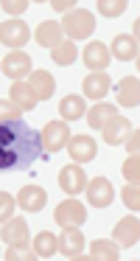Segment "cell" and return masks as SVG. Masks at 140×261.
<instances>
[{"instance_id":"f546056e","label":"cell","mask_w":140,"mask_h":261,"mask_svg":"<svg viewBox=\"0 0 140 261\" xmlns=\"http://www.w3.org/2000/svg\"><path fill=\"white\" fill-rule=\"evenodd\" d=\"M14 205H17V199L11 197V194L0 191V222L11 219V214H14Z\"/></svg>"},{"instance_id":"8992f818","label":"cell","mask_w":140,"mask_h":261,"mask_svg":"<svg viewBox=\"0 0 140 261\" xmlns=\"http://www.w3.org/2000/svg\"><path fill=\"white\" fill-rule=\"evenodd\" d=\"M28 37H31V31H28L25 20H6V23L0 25V42L9 45L11 51H22Z\"/></svg>"},{"instance_id":"2e32d148","label":"cell","mask_w":140,"mask_h":261,"mask_svg":"<svg viewBox=\"0 0 140 261\" xmlns=\"http://www.w3.org/2000/svg\"><path fill=\"white\" fill-rule=\"evenodd\" d=\"M9 101L14 104L20 113H31L34 107H37V96H34V90L28 87V82H14V85L9 87Z\"/></svg>"},{"instance_id":"6da1fadb","label":"cell","mask_w":140,"mask_h":261,"mask_svg":"<svg viewBox=\"0 0 140 261\" xmlns=\"http://www.w3.org/2000/svg\"><path fill=\"white\" fill-rule=\"evenodd\" d=\"M42 154L39 132L22 118L0 121V171H28Z\"/></svg>"},{"instance_id":"ffe728a7","label":"cell","mask_w":140,"mask_h":261,"mask_svg":"<svg viewBox=\"0 0 140 261\" xmlns=\"http://www.w3.org/2000/svg\"><path fill=\"white\" fill-rule=\"evenodd\" d=\"M118 93V104L121 107H137L140 104V82L137 76H126V79H121V85L115 87Z\"/></svg>"},{"instance_id":"d6986e66","label":"cell","mask_w":140,"mask_h":261,"mask_svg":"<svg viewBox=\"0 0 140 261\" xmlns=\"http://www.w3.org/2000/svg\"><path fill=\"white\" fill-rule=\"evenodd\" d=\"M109 57L121 59V62H132V59H137V37H129V34H118L115 40H112Z\"/></svg>"},{"instance_id":"ba28073f","label":"cell","mask_w":140,"mask_h":261,"mask_svg":"<svg viewBox=\"0 0 140 261\" xmlns=\"http://www.w3.org/2000/svg\"><path fill=\"white\" fill-rule=\"evenodd\" d=\"M59 188L67 194V197H76V194H81L84 188H87V174H84L81 166H65V169L59 171Z\"/></svg>"},{"instance_id":"7402d4cb","label":"cell","mask_w":140,"mask_h":261,"mask_svg":"<svg viewBox=\"0 0 140 261\" xmlns=\"http://www.w3.org/2000/svg\"><path fill=\"white\" fill-rule=\"evenodd\" d=\"M59 250V236H53L50 230H42L34 236V255L37 258H50Z\"/></svg>"},{"instance_id":"e0dca14e","label":"cell","mask_w":140,"mask_h":261,"mask_svg":"<svg viewBox=\"0 0 140 261\" xmlns=\"http://www.w3.org/2000/svg\"><path fill=\"white\" fill-rule=\"evenodd\" d=\"M132 132V124H129V118H123V115H115V118L106 121V126L101 129V138H104V143H109V146H118V143L126 141V135Z\"/></svg>"},{"instance_id":"9a60e30c","label":"cell","mask_w":140,"mask_h":261,"mask_svg":"<svg viewBox=\"0 0 140 261\" xmlns=\"http://www.w3.org/2000/svg\"><path fill=\"white\" fill-rule=\"evenodd\" d=\"M28 87L34 90L37 101H48V98L56 93V79L48 73V70H31V76H28Z\"/></svg>"},{"instance_id":"5b68a950","label":"cell","mask_w":140,"mask_h":261,"mask_svg":"<svg viewBox=\"0 0 140 261\" xmlns=\"http://www.w3.org/2000/svg\"><path fill=\"white\" fill-rule=\"evenodd\" d=\"M31 65L34 62L25 51H11V54H6L3 62H0V73L14 79V82H22V76H31Z\"/></svg>"},{"instance_id":"836d02e7","label":"cell","mask_w":140,"mask_h":261,"mask_svg":"<svg viewBox=\"0 0 140 261\" xmlns=\"http://www.w3.org/2000/svg\"><path fill=\"white\" fill-rule=\"evenodd\" d=\"M123 143H126L129 154H137V152H140V132H137V129H134V132H129V135H126V141H123Z\"/></svg>"},{"instance_id":"d6a6232c","label":"cell","mask_w":140,"mask_h":261,"mask_svg":"<svg viewBox=\"0 0 140 261\" xmlns=\"http://www.w3.org/2000/svg\"><path fill=\"white\" fill-rule=\"evenodd\" d=\"M11 118H20V110L9 98H0V121H11Z\"/></svg>"},{"instance_id":"9c48e42d","label":"cell","mask_w":140,"mask_h":261,"mask_svg":"<svg viewBox=\"0 0 140 261\" xmlns=\"http://www.w3.org/2000/svg\"><path fill=\"white\" fill-rule=\"evenodd\" d=\"M87 199L93 208H106V205L112 202V197H115V188H112V182L106 180V177H95V180L87 182Z\"/></svg>"},{"instance_id":"5bb4252c","label":"cell","mask_w":140,"mask_h":261,"mask_svg":"<svg viewBox=\"0 0 140 261\" xmlns=\"http://www.w3.org/2000/svg\"><path fill=\"white\" fill-rule=\"evenodd\" d=\"M67 152H70V158L76 163H90L98 154V146H95V141L90 135H76L67 141Z\"/></svg>"},{"instance_id":"f1b7e54d","label":"cell","mask_w":140,"mask_h":261,"mask_svg":"<svg viewBox=\"0 0 140 261\" xmlns=\"http://www.w3.org/2000/svg\"><path fill=\"white\" fill-rule=\"evenodd\" d=\"M98 12L104 14V17H118V14L126 12V3H123V0H115V3H109V0H101V3H98Z\"/></svg>"},{"instance_id":"d4e9b609","label":"cell","mask_w":140,"mask_h":261,"mask_svg":"<svg viewBox=\"0 0 140 261\" xmlns=\"http://www.w3.org/2000/svg\"><path fill=\"white\" fill-rule=\"evenodd\" d=\"M78 57L76 51V42L70 40H62L56 48H50V59H53V65H62V68H67V65H73Z\"/></svg>"},{"instance_id":"484cf974","label":"cell","mask_w":140,"mask_h":261,"mask_svg":"<svg viewBox=\"0 0 140 261\" xmlns=\"http://www.w3.org/2000/svg\"><path fill=\"white\" fill-rule=\"evenodd\" d=\"M93 261H115L118 258V244H112L109 239H98V242L90 244V255Z\"/></svg>"},{"instance_id":"4fadbf2b","label":"cell","mask_w":140,"mask_h":261,"mask_svg":"<svg viewBox=\"0 0 140 261\" xmlns=\"http://www.w3.org/2000/svg\"><path fill=\"white\" fill-rule=\"evenodd\" d=\"M84 233L78 227H65L59 236V253L65 258H81V250H84Z\"/></svg>"},{"instance_id":"ac0fdd59","label":"cell","mask_w":140,"mask_h":261,"mask_svg":"<svg viewBox=\"0 0 140 261\" xmlns=\"http://www.w3.org/2000/svg\"><path fill=\"white\" fill-rule=\"evenodd\" d=\"M81 87H84V96L87 98L101 101V98L112 90V82H109V76H106V70H101V73H87V79H84Z\"/></svg>"},{"instance_id":"3957f363","label":"cell","mask_w":140,"mask_h":261,"mask_svg":"<svg viewBox=\"0 0 140 261\" xmlns=\"http://www.w3.org/2000/svg\"><path fill=\"white\" fill-rule=\"evenodd\" d=\"M53 219H56V225H62V227H81L84 222H87V208H84V202H78V199H65V202L56 205Z\"/></svg>"},{"instance_id":"4316f807","label":"cell","mask_w":140,"mask_h":261,"mask_svg":"<svg viewBox=\"0 0 140 261\" xmlns=\"http://www.w3.org/2000/svg\"><path fill=\"white\" fill-rule=\"evenodd\" d=\"M121 197H123V205L137 214V208H140V188L132 186V182H126V188L121 191Z\"/></svg>"},{"instance_id":"52a82bcc","label":"cell","mask_w":140,"mask_h":261,"mask_svg":"<svg viewBox=\"0 0 140 261\" xmlns=\"http://www.w3.org/2000/svg\"><path fill=\"white\" fill-rule=\"evenodd\" d=\"M0 239H3L6 244H11V247H25L28 244V222L22 219V216H11V219L3 222V227H0Z\"/></svg>"},{"instance_id":"e575fe53","label":"cell","mask_w":140,"mask_h":261,"mask_svg":"<svg viewBox=\"0 0 140 261\" xmlns=\"http://www.w3.org/2000/svg\"><path fill=\"white\" fill-rule=\"evenodd\" d=\"M50 6H53L56 12H67V14H70V12H76V0H67V3H65V0H56V3H50Z\"/></svg>"},{"instance_id":"cb8c5ba5","label":"cell","mask_w":140,"mask_h":261,"mask_svg":"<svg viewBox=\"0 0 140 261\" xmlns=\"http://www.w3.org/2000/svg\"><path fill=\"white\" fill-rule=\"evenodd\" d=\"M115 107L112 104H106V101H98L95 107H90V115H87V121H90V129H104L106 126V121L109 118H115Z\"/></svg>"},{"instance_id":"7a4b0ae2","label":"cell","mask_w":140,"mask_h":261,"mask_svg":"<svg viewBox=\"0 0 140 261\" xmlns=\"http://www.w3.org/2000/svg\"><path fill=\"white\" fill-rule=\"evenodd\" d=\"M59 29L62 34H67V40H90V34L95 31V17L84 9H76L62 20Z\"/></svg>"},{"instance_id":"4dcf8cb0","label":"cell","mask_w":140,"mask_h":261,"mask_svg":"<svg viewBox=\"0 0 140 261\" xmlns=\"http://www.w3.org/2000/svg\"><path fill=\"white\" fill-rule=\"evenodd\" d=\"M25 9H28L25 0H3V12H9L14 20L20 17V14H25Z\"/></svg>"},{"instance_id":"8fae6325","label":"cell","mask_w":140,"mask_h":261,"mask_svg":"<svg viewBox=\"0 0 140 261\" xmlns=\"http://www.w3.org/2000/svg\"><path fill=\"white\" fill-rule=\"evenodd\" d=\"M112 239H115L118 247H134L140 239V222L137 216H126V219H121L115 225V230H112Z\"/></svg>"},{"instance_id":"603a6c76","label":"cell","mask_w":140,"mask_h":261,"mask_svg":"<svg viewBox=\"0 0 140 261\" xmlns=\"http://www.w3.org/2000/svg\"><path fill=\"white\" fill-rule=\"evenodd\" d=\"M84 110H87V104H84V96H65L59 101V113L65 121H78L84 118Z\"/></svg>"},{"instance_id":"30bf717a","label":"cell","mask_w":140,"mask_h":261,"mask_svg":"<svg viewBox=\"0 0 140 261\" xmlns=\"http://www.w3.org/2000/svg\"><path fill=\"white\" fill-rule=\"evenodd\" d=\"M17 205L28 214H37L48 205V194H45L42 186H22L20 194H17Z\"/></svg>"},{"instance_id":"83f0119b","label":"cell","mask_w":140,"mask_h":261,"mask_svg":"<svg viewBox=\"0 0 140 261\" xmlns=\"http://www.w3.org/2000/svg\"><path fill=\"white\" fill-rule=\"evenodd\" d=\"M123 177H126V182L137 186V180H140V160H137V154H132V158L123 163Z\"/></svg>"},{"instance_id":"7c38bea8","label":"cell","mask_w":140,"mask_h":261,"mask_svg":"<svg viewBox=\"0 0 140 261\" xmlns=\"http://www.w3.org/2000/svg\"><path fill=\"white\" fill-rule=\"evenodd\" d=\"M109 45L106 42H90L84 48V65L90 68V73H101L109 68Z\"/></svg>"},{"instance_id":"277c9868","label":"cell","mask_w":140,"mask_h":261,"mask_svg":"<svg viewBox=\"0 0 140 261\" xmlns=\"http://www.w3.org/2000/svg\"><path fill=\"white\" fill-rule=\"evenodd\" d=\"M39 141H42V152H59L67 146L70 141V129H67V121H50L45 124V129L39 132Z\"/></svg>"},{"instance_id":"1f68e13d","label":"cell","mask_w":140,"mask_h":261,"mask_svg":"<svg viewBox=\"0 0 140 261\" xmlns=\"http://www.w3.org/2000/svg\"><path fill=\"white\" fill-rule=\"evenodd\" d=\"M6 258L9 261H34L37 255H34V250H25V247H9V253H6Z\"/></svg>"},{"instance_id":"44dd1931","label":"cell","mask_w":140,"mask_h":261,"mask_svg":"<svg viewBox=\"0 0 140 261\" xmlns=\"http://www.w3.org/2000/svg\"><path fill=\"white\" fill-rule=\"evenodd\" d=\"M34 40H37L42 48H56V45L62 42V29H59V23H53V20H45V23L39 25L37 31H34Z\"/></svg>"}]
</instances>
